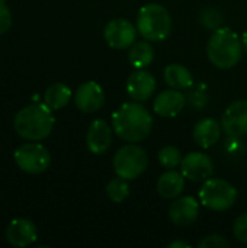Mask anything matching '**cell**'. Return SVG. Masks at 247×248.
Returning a JSON list of instances; mask_svg holds the SVG:
<instances>
[{"instance_id":"obj_1","label":"cell","mask_w":247,"mask_h":248,"mask_svg":"<svg viewBox=\"0 0 247 248\" xmlns=\"http://www.w3.org/2000/svg\"><path fill=\"white\" fill-rule=\"evenodd\" d=\"M114 132L127 142H141L153 129V116L140 102H128L112 115Z\"/></svg>"},{"instance_id":"obj_2","label":"cell","mask_w":247,"mask_h":248,"mask_svg":"<svg viewBox=\"0 0 247 248\" xmlns=\"http://www.w3.org/2000/svg\"><path fill=\"white\" fill-rule=\"evenodd\" d=\"M243 52L242 38L230 28H218L213 32L207 44V55L213 65L221 70L234 67Z\"/></svg>"},{"instance_id":"obj_3","label":"cell","mask_w":247,"mask_h":248,"mask_svg":"<svg viewBox=\"0 0 247 248\" xmlns=\"http://www.w3.org/2000/svg\"><path fill=\"white\" fill-rule=\"evenodd\" d=\"M54 115L45 103H33L17 112L15 116V129L19 137L29 141L47 138L54 128Z\"/></svg>"},{"instance_id":"obj_4","label":"cell","mask_w":247,"mask_h":248,"mask_svg":"<svg viewBox=\"0 0 247 248\" xmlns=\"http://www.w3.org/2000/svg\"><path fill=\"white\" fill-rule=\"evenodd\" d=\"M137 29L138 33L147 41H165L172 31V16L165 6L159 3H148L138 12Z\"/></svg>"},{"instance_id":"obj_5","label":"cell","mask_w":247,"mask_h":248,"mask_svg":"<svg viewBox=\"0 0 247 248\" xmlns=\"http://www.w3.org/2000/svg\"><path fill=\"white\" fill-rule=\"evenodd\" d=\"M114 171L116 176L130 180L138 179L148 167V154L135 142H130L121 147L112 160Z\"/></svg>"},{"instance_id":"obj_6","label":"cell","mask_w":247,"mask_h":248,"mask_svg":"<svg viewBox=\"0 0 247 248\" xmlns=\"http://www.w3.org/2000/svg\"><path fill=\"white\" fill-rule=\"evenodd\" d=\"M237 201V189L223 179H207L199 190V202L210 211L223 212Z\"/></svg>"},{"instance_id":"obj_7","label":"cell","mask_w":247,"mask_h":248,"mask_svg":"<svg viewBox=\"0 0 247 248\" xmlns=\"http://www.w3.org/2000/svg\"><path fill=\"white\" fill-rule=\"evenodd\" d=\"M13 157L19 169L29 174H39L45 171L51 163L48 150L41 144H23L15 151Z\"/></svg>"},{"instance_id":"obj_8","label":"cell","mask_w":247,"mask_h":248,"mask_svg":"<svg viewBox=\"0 0 247 248\" xmlns=\"http://www.w3.org/2000/svg\"><path fill=\"white\" fill-rule=\"evenodd\" d=\"M137 32V26H134L130 20L118 17L106 23L103 29V38L114 49H128L135 42Z\"/></svg>"},{"instance_id":"obj_9","label":"cell","mask_w":247,"mask_h":248,"mask_svg":"<svg viewBox=\"0 0 247 248\" xmlns=\"http://www.w3.org/2000/svg\"><path fill=\"white\" fill-rule=\"evenodd\" d=\"M181 173L191 182H205L213 176L214 164L207 154L194 151L182 158Z\"/></svg>"},{"instance_id":"obj_10","label":"cell","mask_w":247,"mask_h":248,"mask_svg":"<svg viewBox=\"0 0 247 248\" xmlns=\"http://www.w3.org/2000/svg\"><path fill=\"white\" fill-rule=\"evenodd\" d=\"M223 129L231 138L247 135V100H236L223 115Z\"/></svg>"},{"instance_id":"obj_11","label":"cell","mask_w":247,"mask_h":248,"mask_svg":"<svg viewBox=\"0 0 247 248\" xmlns=\"http://www.w3.org/2000/svg\"><path fill=\"white\" fill-rule=\"evenodd\" d=\"M76 106L84 112L92 113L98 112L105 105V92L96 81H87L79 86L76 94H74Z\"/></svg>"},{"instance_id":"obj_12","label":"cell","mask_w":247,"mask_h":248,"mask_svg":"<svg viewBox=\"0 0 247 248\" xmlns=\"http://www.w3.org/2000/svg\"><path fill=\"white\" fill-rule=\"evenodd\" d=\"M199 217V202L192 196L176 198L169 208V218L176 227H189Z\"/></svg>"},{"instance_id":"obj_13","label":"cell","mask_w":247,"mask_h":248,"mask_svg":"<svg viewBox=\"0 0 247 248\" xmlns=\"http://www.w3.org/2000/svg\"><path fill=\"white\" fill-rule=\"evenodd\" d=\"M156 90V80L151 73L137 68L127 80V92L137 102L148 100Z\"/></svg>"},{"instance_id":"obj_14","label":"cell","mask_w":247,"mask_h":248,"mask_svg":"<svg viewBox=\"0 0 247 248\" xmlns=\"http://www.w3.org/2000/svg\"><path fill=\"white\" fill-rule=\"evenodd\" d=\"M186 105V96L181 90L169 89L162 92L153 103V110L162 118H175L178 116Z\"/></svg>"},{"instance_id":"obj_15","label":"cell","mask_w":247,"mask_h":248,"mask_svg":"<svg viewBox=\"0 0 247 248\" xmlns=\"http://www.w3.org/2000/svg\"><path fill=\"white\" fill-rule=\"evenodd\" d=\"M86 144L90 153L95 155L105 154L112 144V129L103 119H95L86 135Z\"/></svg>"},{"instance_id":"obj_16","label":"cell","mask_w":247,"mask_h":248,"mask_svg":"<svg viewBox=\"0 0 247 248\" xmlns=\"http://www.w3.org/2000/svg\"><path fill=\"white\" fill-rule=\"evenodd\" d=\"M6 238L15 247H28L36 240V227L29 219H13L7 225Z\"/></svg>"},{"instance_id":"obj_17","label":"cell","mask_w":247,"mask_h":248,"mask_svg":"<svg viewBox=\"0 0 247 248\" xmlns=\"http://www.w3.org/2000/svg\"><path fill=\"white\" fill-rule=\"evenodd\" d=\"M221 129H223V125L218 121L213 118H205L195 125L194 140L201 148H211L220 141Z\"/></svg>"},{"instance_id":"obj_18","label":"cell","mask_w":247,"mask_h":248,"mask_svg":"<svg viewBox=\"0 0 247 248\" xmlns=\"http://www.w3.org/2000/svg\"><path fill=\"white\" fill-rule=\"evenodd\" d=\"M156 187L163 199H176L185 189V176L170 169L159 177Z\"/></svg>"},{"instance_id":"obj_19","label":"cell","mask_w":247,"mask_h":248,"mask_svg":"<svg viewBox=\"0 0 247 248\" xmlns=\"http://www.w3.org/2000/svg\"><path fill=\"white\" fill-rule=\"evenodd\" d=\"M165 81L170 89L183 90L194 84V77L191 71L182 64H169L165 68Z\"/></svg>"},{"instance_id":"obj_20","label":"cell","mask_w":247,"mask_h":248,"mask_svg":"<svg viewBox=\"0 0 247 248\" xmlns=\"http://www.w3.org/2000/svg\"><path fill=\"white\" fill-rule=\"evenodd\" d=\"M128 60L131 62V65L137 70V68H146L148 67L153 60H154V49L150 45V42L146 41H138L134 42L130 46L128 51Z\"/></svg>"},{"instance_id":"obj_21","label":"cell","mask_w":247,"mask_h":248,"mask_svg":"<svg viewBox=\"0 0 247 248\" xmlns=\"http://www.w3.org/2000/svg\"><path fill=\"white\" fill-rule=\"evenodd\" d=\"M71 99V90L68 89L67 84L64 83H55L51 84L44 94V102L45 105L52 109V110H58L63 109Z\"/></svg>"},{"instance_id":"obj_22","label":"cell","mask_w":247,"mask_h":248,"mask_svg":"<svg viewBox=\"0 0 247 248\" xmlns=\"http://www.w3.org/2000/svg\"><path fill=\"white\" fill-rule=\"evenodd\" d=\"M106 195L114 203H122L130 196V185L127 179L116 176L106 185Z\"/></svg>"},{"instance_id":"obj_23","label":"cell","mask_w":247,"mask_h":248,"mask_svg":"<svg viewBox=\"0 0 247 248\" xmlns=\"http://www.w3.org/2000/svg\"><path fill=\"white\" fill-rule=\"evenodd\" d=\"M157 158H159V163H160L162 167L170 170V169H176L178 166H181L183 157H182L181 151H179L176 147L167 145V147H163V148L159 151Z\"/></svg>"},{"instance_id":"obj_24","label":"cell","mask_w":247,"mask_h":248,"mask_svg":"<svg viewBox=\"0 0 247 248\" xmlns=\"http://www.w3.org/2000/svg\"><path fill=\"white\" fill-rule=\"evenodd\" d=\"M201 23L207 28V29H218L221 28V23H223V15L221 12H218L217 9H213V7H208L205 9L202 13H201Z\"/></svg>"},{"instance_id":"obj_25","label":"cell","mask_w":247,"mask_h":248,"mask_svg":"<svg viewBox=\"0 0 247 248\" xmlns=\"http://www.w3.org/2000/svg\"><path fill=\"white\" fill-rule=\"evenodd\" d=\"M233 232H234V237H236L240 243L247 244V212L242 214V215L234 221Z\"/></svg>"},{"instance_id":"obj_26","label":"cell","mask_w":247,"mask_h":248,"mask_svg":"<svg viewBox=\"0 0 247 248\" xmlns=\"http://www.w3.org/2000/svg\"><path fill=\"white\" fill-rule=\"evenodd\" d=\"M229 246H230V243L223 235H218V234L208 235L198 243L199 248H224L229 247Z\"/></svg>"},{"instance_id":"obj_27","label":"cell","mask_w":247,"mask_h":248,"mask_svg":"<svg viewBox=\"0 0 247 248\" xmlns=\"http://www.w3.org/2000/svg\"><path fill=\"white\" fill-rule=\"evenodd\" d=\"M10 25H12L10 10L7 9V6L4 3L0 1V35L4 33L6 31H9Z\"/></svg>"},{"instance_id":"obj_28","label":"cell","mask_w":247,"mask_h":248,"mask_svg":"<svg viewBox=\"0 0 247 248\" xmlns=\"http://www.w3.org/2000/svg\"><path fill=\"white\" fill-rule=\"evenodd\" d=\"M169 248H191V244L189 243H186V241H173V243H170Z\"/></svg>"},{"instance_id":"obj_29","label":"cell","mask_w":247,"mask_h":248,"mask_svg":"<svg viewBox=\"0 0 247 248\" xmlns=\"http://www.w3.org/2000/svg\"><path fill=\"white\" fill-rule=\"evenodd\" d=\"M242 44H243V49L247 52V31L242 35Z\"/></svg>"}]
</instances>
